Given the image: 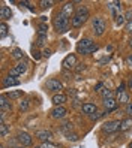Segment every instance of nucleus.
I'll return each instance as SVG.
<instances>
[{
	"instance_id": "1",
	"label": "nucleus",
	"mask_w": 132,
	"mask_h": 148,
	"mask_svg": "<svg viewBox=\"0 0 132 148\" xmlns=\"http://www.w3.org/2000/svg\"><path fill=\"white\" fill-rule=\"evenodd\" d=\"M90 18V11H89V8L87 6H80L78 9L75 11L74 16L71 18V24H72V27L74 29H78V27H81V25Z\"/></svg>"
},
{
	"instance_id": "2",
	"label": "nucleus",
	"mask_w": 132,
	"mask_h": 148,
	"mask_svg": "<svg viewBox=\"0 0 132 148\" xmlns=\"http://www.w3.org/2000/svg\"><path fill=\"white\" fill-rule=\"evenodd\" d=\"M69 27H71V21H69V18L66 15H63L62 12H57L56 16H54V29H56V32L66 33L69 30Z\"/></svg>"
},
{
	"instance_id": "3",
	"label": "nucleus",
	"mask_w": 132,
	"mask_h": 148,
	"mask_svg": "<svg viewBox=\"0 0 132 148\" xmlns=\"http://www.w3.org/2000/svg\"><path fill=\"white\" fill-rule=\"evenodd\" d=\"M92 30L96 36H102L107 30V24H105V20L102 16H93L92 18Z\"/></svg>"
},
{
	"instance_id": "4",
	"label": "nucleus",
	"mask_w": 132,
	"mask_h": 148,
	"mask_svg": "<svg viewBox=\"0 0 132 148\" xmlns=\"http://www.w3.org/2000/svg\"><path fill=\"white\" fill-rule=\"evenodd\" d=\"M120 124H122V120H111V121L104 123L101 130H102V133H116L117 130H120Z\"/></svg>"
},
{
	"instance_id": "5",
	"label": "nucleus",
	"mask_w": 132,
	"mask_h": 148,
	"mask_svg": "<svg viewBox=\"0 0 132 148\" xmlns=\"http://www.w3.org/2000/svg\"><path fill=\"white\" fill-rule=\"evenodd\" d=\"M45 87H47L48 91L57 94V93H62V90H63V82H62L60 79H57V78H51V79L47 81Z\"/></svg>"
},
{
	"instance_id": "6",
	"label": "nucleus",
	"mask_w": 132,
	"mask_h": 148,
	"mask_svg": "<svg viewBox=\"0 0 132 148\" xmlns=\"http://www.w3.org/2000/svg\"><path fill=\"white\" fill-rule=\"evenodd\" d=\"M27 66H29V63L26 62V60H21V62H18L12 69H9V76L17 78V76L23 75L26 71H27Z\"/></svg>"
},
{
	"instance_id": "7",
	"label": "nucleus",
	"mask_w": 132,
	"mask_h": 148,
	"mask_svg": "<svg viewBox=\"0 0 132 148\" xmlns=\"http://www.w3.org/2000/svg\"><path fill=\"white\" fill-rule=\"evenodd\" d=\"M78 64V60H77V54H68L63 62H62V66H63V71H71V69H75Z\"/></svg>"
},
{
	"instance_id": "8",
	"label": "nucleus",
	"mask_w": 132,
	"mask_h": 148,
	"mask_svg": "<svg viewBox=\"0 0 132 148\" xmlns=\"http://www.w3.org/2000/svg\"><path fill=\"white\" fill-rule=\"evenodd\" d=\"M51 118L53 120H63L68 115V109L65 106H54L51 109Z\"/></svg>"
},
{
	"instance_id": "9",
	"label": "nucleus",
	"mask_w": 132,
	"mask_h": 148,
	"mask_svg": "<svg viewBox=\"0 0 132 148\" xmlns=\"http://www.w3.org/2000/svg\"><path fill=\"white\" fill-rule=\"evenodd\" d=\"M35 138H36L38 141H41V142H51L53 141V133L50 132V130H47V129H41V130H38V132L35 133Z\"/></svg>"
},
{
	"instance_id": "10",
	"label": "nucleus",
	"mask_w": 132,
	"mask_h": 148,
	"mask_svg": "<svg viewBox=\"0 0 132 148\" xmlns=\"http://www.w3.org/2000/svg\"><path fill=\"white\" fill-rule=\"evenodd\" d=\"M17 141H18V144L23 145V147H30L33 144V138L27 132H18V135H17Z\"/></svg>"
},
{
	"instance_id": "11",
	"label": "nucleus",
	"mask_w": 132,
	"mask_h": 148,
	"mask_svg": "<svg viewBox=\"0 0 132 148\" xmlns=\"http://www.w3.org/2000/svg\"><path fill=\"white\" fill-rule=\"evenodd\" d=\"M12 111V102L6 94L0 96V112H11Z\"/></svg>"
},
{
	"instance_id": "12",
	"label": "nucleus",
	"mask_w": 132,
	"mask_h": 148,
	"mask_svg": "<svg viewBox=\"0 0 132 148\" xmlns=\"http://www.w3.org/2000/svg\"><path fill=\"white\" fill-rule=\"evenodd\" d=\"M93 43H95V42H93L90 38H83L80 42L77 43V53H78V54H83L87 48L93 45Z\"/></svg>"
},
{
	"instance_id": "13",
	"label": "nucleus",
	"mask_w": 132,
	"mask_h": 148,
	"mask_svg": "<svg viewBox=\"0 0 132 148\" xmlns=\"http://www.w3.org/2000/svg\"><path fill=\"white\" fill-rule=\"evenodd\" d=\"M74 2H66V3H63V6H62V9H60V12L63 14V15H66L68 18H72L74 16V14H75V8H74Z\"/></svg>"
},
{
	"instance_id": "14",
	"label": "nucleus",
	"mask_w": 132,
	"mask_h": 148,
	"mask_svg": "<svg viewBox=\"0 0 132 148\" xmlns=\"http://www.w3.org/2000/svg\"><path fill=\"white\" fill-rule=\"evenodd\" d=\"M107 5H108V9L113 15V18L116 20L120 15V11H122V2H108Z\"/></svg>"
},
{
	"instance_id": "15",
	"label": "nucleus",
	"mask_w": 132,
	"mask_h": 148,
	"mask_svg": "<svg viewBox=\"0 0 132 148\" xmlns=\"http://www.w3.org/2000/svg\"><path fill=\"white\" fill-rule=\"evenodd\" d=\"M51 100H53V105L54 106H63L68 100V96L65 93H57V94H53Z\"/></svg>"
},
{
	"instance_id": "16",
	"label": "nucleus",
	"mask_w": 132,
	"mask_h": 148,
	"mask_svg": "<svg viewBox=\"0 0 132 148\" xmlns=\"http://www.w3.org/2000/svg\"><path fill=\"white\" fill-rule=\"evenodd\" d=\"M117 106H119V102H117L116 97L104 100V108H105V112H107V114H110V112H113V111H116Z\"/></svg>"
},
{
	"instance_id": "17",
	"label": "nucleus",
	"mask_w": 132,
	"mask_h": 148,
	"mask_svg": "<svg viewBox=\"0 0 132 148\" xmlns=\"http://www.w3.org/2000/svg\"><path fill=\"white\" fill-rule=\"evenodd\" d=\"M81 111L86 115H92V114H95V112H98V106H96L95 103L87 102V103H83L81 105Z\"/></svg>"
},
{
	"instance_id": "18",
	"label": "nucleus",
	"mask_w": 132,
	"mask_h": 148,
	"mask_svg": "<svg viewBox=\"0 0 132 148\" xmlns=\"http://www.w3.org/2000/svg\"><path fill=\"white\" fill-rule=\"evenodd\" d=\"M0 18H2V21H8V20H11L12 18V11H11V8H8L6 5H2L0 6Z\"/></svg>"
},
{
	"instance_id": "19",
	"label": "nucleus",
	"mask_w": 132,
	"mask_h": 148,
	"mask_svg": "<svg viewBox=\"0 0 132 148\" xmlns=\"http://www.w3.org/2000/svg\"><path fill=\"white\" fill-rule=\"evenodd\" d=\"M17 85H20V81L18 79H15L14 76H5L3 78V82H2V87L3 88H9V87H17Z\"/></svg>"
},
{
	"instance_id": "20",
	"label": "nucleus",
	"mask_w": 132,
	"mask_h": 148,
	"mask_svg": "<svg viewBox=\"0 0 132 148\" xmlns=\"http://www.w3.org/2000/svg\"><path fill=\"white\" fill-rule=\"evenodd\" d=\"M11 57L17 60V62H21V60H24V51L21 48H14L11 51Z\"/></svg>"
},
{
	"instance_id": "21",
	"label": "nucleus",
	"mask_w": 132,
	"mask_h": 148,
	"mask_svg": "<svg viewBox=\"0 0 132 148\" xmlns=\"http://www.w3.org/2000/svg\"><path fill=\"white\" fill-rule=\"evenodd\" d=\"M60 130H62V133H65V136H66L68 133L74 132V124L71 123V121H65V123L60 126Z\"/></svg>"
},
{
	"instance_id": "22",
	"label": "nucleus",
	"mask_w": 132,
	"mask_h": 148,
	"mask_svg": "<svg viewBox=\"0 0 132 148\" xmlns=\"http://www.w3.org/2000/svg\"><path fill=\"white\" fill-rule=\"evenodd\" d=\"M6 96L9 97L11 100H17V99H20L24 96V91L23 90H11L9 93H6Z\"/></svg>"
},
{
	"instance_id": "23",
	"label": "nucleus",
	"mask_w": 132,
	"mask_h": 148,
	"mask_svg": "<svg viewBox=\"0 0 132 148\" xmlns=\"http://www.w3.org/2000/svg\"><path fill=\"white\" fill-rule=\"evenodd\" d=\"M129 129H132V118L131 117L122 120V124H120V130H122V132H126V130H129Z\"/></svg>"
},
{
	"instance_id": "24",
	"label": "nucleus",
	"mask_w": 132,
	"mask_h": 148,
	"mask_svg": "<svg viewBox=\"0 0 132 148\" xmlns=\"http://www.w3.org/2000/svg\"><path fill=\"white\" fill-rule=\"evenodd\" d=\"M117 102H119V105H128L129 103V94L125 91V93H122V94H117Z\"/></svg>"
},
{
	"instance_id": "25",
	"label": "nucleus",
	"mask_w": 132,
	"mask_h": 148,
	"mask_svg": "<svg viewBox=\"0 0 132 148\" xmlns=\"http://www.w3.org/2000/svg\"><path fill=\"white\" fill-rule=\"evenodd\" d=\"M47 40H48V34H38L36 45L38 47H45L47 45Z\"/></svg>"
},
{
	"instance_id": "26",
	"label": "nucleus",
	"mask_w": 132,
	"mask_h": 148,
	"mask_svg": "<svg viewBox=\"0 0 132 148\" xmlns=\"http://www.w3.org/2000/svg\"><path fill=\"white\" fill-rule=\"evenodd\" d=\"M8 33H9V25L2 21V24H0V38H2V39L6 38V36H8Z\"/></svg>"
},
{
	"instance_id": "27",
	"label": "nucleus",
	"mask_w": 132,
	"mask_h": 148,
	"mask_svg": "<svg viewBox=\"0 0 132 148\" xmlns=\"http://www.w3.org/2000/svg\"><path fill=\"white\" fill-rule=\"evenodd\" d=\"M98 49H99V45H98V43H93V45H92V47H89V48H87V49L84 51V53H83L81 56H90V54L96 53V51H98Z\"/></svg>"
},
{
	"instance_id": "28",
	"label": "nucleus",
	"mask_w": 132,
	"mask_h": 148,
	"mask_svg": "<svg viewBox=\"0 0 132 148\" xmlns=\"http://www.w3.org/2000/svg\"><path fill=\"white\" fill-rule=\"evenodd\" d=\"M101 96H102L104 100H107V99H113V97H114V93H113L110 88H104V90L101 91Z\"/></svg>"
},
{
	"instance_id": "29",
	"label": "nucleus",
	"mask_w": 132,
	"mask_h": 148,
	"mask_svg": "<svg viewBox=\"0 0 132 148\" xmlns=\"http://www.w3.org/2000/svg\"><path fill=\"white\" fill-rule=\"evenodd\" d=\"M9 132H11L9 127H8L5 123H0V136H2V138H6Z\"/></svg>"
},
{
	"instance_id": "30",
	"label": "nucleus",
	"mask_w": 132,
	"mask_h": 148,
	"mask_svg": "<svg viewBox=\"0 0 132 148\" xmlns=\"http://www.w3.org/2000/svg\"><path fill=\"white\" fill-rule=\"evenodd\" d=\"M38 34H48V24L47 23H41L38 25Z\"/></svg>"
},
{
	"instance_id": "31",
	"label": "nucleus",
	"mask_w": 132,
	"mask_h": 148,
	"mask_svg": "<svg viewBox=\"0 0 132 148\" xmlns=\"http://www.w3.org/2000/svg\"><path fill=\"white\" fill-rule=\"evenodd\" d=\"M53 5H54L53 0H41V2H39V8H41V9H48V8H51Z\"/></svg>"
},
{
	"instance_id": "32",
	"label": "nucleus",
	"mask_w": 132,
	"mask_h": 148,
	"mask_svg": "<svg viewBox=\"0 0 132 148\" xmlns=\"http://www.w3.org/2000/svg\"><path fill=\"white\" fill-rule=\"evenodd\" d=\"M29 106H30V100H29V99H24V100L20 102V106H18V108H20V111L23 112V111H27Z\"/></svg>"
},
{
	"instance_id": "33",
	"label": "nucleus",
	"mask_w": 132,
	"mask_h": 148,
	"mask_svg": "<svg viewBox=\"0 0 132 148\" xmlns=\"http://www.w3.org/2000/svg\"><path fill=\"white\" fill-rule=\"evenodd\" d=\"M105 114H107L105 111H104V112H99V111H98V112H95V114L89 115V118H90V121H96V120H99L101 117H104Z\"/></svg>"
},
{
	"instance_id": "34",
	"label": "nucleus",
	"mask_w": 132,
	"mask_h": 148,
	"mask_svg": "<svg viewBox=\"0 0 132 148\" xmlns=\"http://www.w3.org/2000/svg\"><path fill=\"white\" fill-rule=\"evenodd\" d=\"M35 148H60L59 145L53 144V142H42L39 147H35Z\"/></svg>"
},
{
	"instance_id": "35",
	"label": "nucleus",
	"mask_w": 132,
	"mask_h": 148,
	"mask_svg": "<svg viewBox=\"0 0 132 148\" xmlns=\"http://www.w3.org/2000/svg\"><path fill=\"white\" fill-rule=\"evenodd\" d=\"M66 139H68V141H71V142H77L78 139H80V136H78L77 133H74V132H71V133L66 135Z\"/></svg>"
},
{
	"instance_id": "36",
	"label": "nucleus",
	"mask_w": 132,
	"mask_h": 148,
	"mask_svg": "<svg viewBox=\"0 0 132 148\" xmlns=\"http://www.w3.org/2000/svg\"><path fill=\"white\" fill-rule=\"evenodd\" d=\"M32 57H33V58H35V60H36V62H38V60H41V58H42V53H39L38 49L32 48Z\"/></svg>"
},
{
	"instance_id": "37",
	"label": "nucleus",
	"mask_w": 132,
	"mask_h": 148,
	"mask_svg": "<svg viewBox=\"0 0 132 148\" xmlns=\"http://www.w3.org/2000/svg\"><path fill=\"white\" fill-rule=\"evenodd\" d=\"M75 71H77L78 73H81V72L87 71V64H84V63H78L77 67H75Z\"/></svg>"
},
{
	"instance_id": "38",
	"label": "nucleus",
	"mask_w": 132,
	"mask_h": 148,
	"mask_svg": "<svg viewBox=\"0 0 132 148\" xmlns=\"http://www.w3.org/2000/svg\"><path fill=\"white\" fill-rule=\"evenodd\" d=\"M125 91H126V84L122 81L119 84V87H117V94H122V93H125Z\"/></svg>"
},
{
	"instance_id": "39",
	"label": "nucleus",
	"mask_w": 132,
	"mask_h": 148,
	"mask_svg": "<svg viewBox=\"0 0 132 148\" xmlns=\"http://www.w3.org/2000/svg\"><path fill=\"white\" fill-rule=\"evenodd\" d=\"M125 114H128L129 117H132V102H129L128 105H125Z\"/></svg>"
},
{
	"instance_id": "40",
	"label": "nucleus",
	"mask_w": 132,
	"mask_h": 148,
	"mask_svg": "<svg viewBox=\"0 0 132 148\" xmlns=\"http://www.w3.org/2000/svg\"><path fill=\"white\" fill-rule=\"evenodd\" d=\"M125 23H126L125 15H122V14H120V15L117 16V18H116V24H117V25H122V24H125Z\"/></svg>"
},
{
	"instance_id": "41",
	"label": "nucleus",
	"mask_w": 132,
	"mask_h": 148,
	"mask_svg": "<svg viewBox=\"0 0 132 148\" xmlns=\"http://www.w3.org/2000/svg\"><path fill=\"white\" fill-rule=\"evenodd\" d=\"M125 20H126V23H132V11L131 9H128L125 12Z\"/></svg>"
},
{
	"instance_id": "42",
	"label": "nucleus",
	"mask_w": 132,
	"mask_h": 148,
	"mask_svg": "<svg viewBox=\"0 0 132 148\" xmlns=\"http://www.w3.org/2000/svg\"><path fill=\"white\" fill-rule=\"evenodd\" d=\"M62 75H63V76H65V79H68V81H72V79H74V75H72V73H69L68 71H63V72H62Z\"/></svg>"
},
{
	"instance_id": "43",
	"label": "nucleus",
	"mask_w": 132,
	"mask_h": 148,
	"mask_svg": "<svg viewBox=\"0 0 132 148\" xmlns=\"http://www.w3.org/2000/svg\"><path fill=\"white\" fill-rule=\"evenodd\" d=\"M51 54H53V51H51V49H47V48H45V49L42 51V57H45V58H48Z\"/></svg>"
},
{
	"instance_id": "44",
	"label": "nucleus",
	"mask_w": 132,
	"mask_h": 148,
	"mask_svg": "<svg viewBox=\"0 0 132 148\" xmlns=\"http://www.w3.org/2000/svg\"><path fill=\"white\" fill-rule=\"evenodd\" d=\"M125 30H126L129 34H132V23H126V24H125Z\"/></svg>"
},
{
	"instance_id": "45",
	"label": "nucleus",
	"mask_w": 132,
	"mask_h": 148,
	"mask_svg": "<svg viewBox=\"0 0 132 148\" xmlns=\"http://www.w3.org/2000/svg\"><path fill=\"white\" fill-rule=\"evenodd\" d=\"M102 87H104V82H98V84H96V87H95V90H96V91H102V90H101Z\"/></svg>"
},
{
	"instance_id": "46",
	"label": "nucleus",
	"mask_w": 132,
	"mask_h": 148,
	"mask_svg": "<svg viewBox=\"0 0 132 148\" xmlns=\"http://www.w3.org/2000/svg\"><path fill=\"white\" fill-rule=\"evenodd\" d=\"M110 58H111L110 56H108V57H104V58L101 60V62H99V63H101V64H104V63H108V62H110Z\"/></svg>"
},
{
	"instance_id": "47",
	"label": "nucleus",
	"mask_w": 132,
	"mask_h": 148,
	"mask_svg": "<svg viewBox=\"0 0 132 148\" xmlns=\"http://www.w3.org/2000/svg\"><path fill=\"white\" fill-rule=\"evenodd\" d=\"M126 63H128L129 66H132V54H129V56L126 57Z\"/></svg>"
},
{
	"instance_id": "48",
	"label": "nucleus",
	"mask_w": 132,
	"mask_h": 148,
	"mask_svg": "<svg viewBox=\"0 0 132 148\" xmlns=\"http://www.w3.org/2000/svg\"><path fill=\"white\" fill-rule=\"evenodd\" d=\"M72 106H74V108H78V106H80V105H78V100H77V99L72 100Z\"/></svg>"
},
{
	"instance_id": "49",
	"label": "nucleus",
	"mask_w": 132,
	"mask_h": 148,
	"mask_svg": "<svg viewBox=\"0 0 132 148\" xmlns=\"http://www.w3.org/2000/svg\"><path fill=\"white\" fill-rule=\"evenodd\" d=\"M68 93L71 94V96H77V91H75V88H71V90H69Z\"/></svg>"
},
{
	"instance_id": "50",
	"label": "nucleus",
	"mask_w": 132,
	"mask_h": 148,
	"mask_svg": "<svg viewBox=\"0 0 132 148\" xmlns=\"http://www.w3.org/2000/svg\"><path fill=\"white\" fill-rule=\"evenodd\" d=\"M129 48L132 49V38H131V40H129Z\"/></svg>"
},
{
	"instance_id": "51",
	"label": "nucleus",
	"mask_w": 132,
	"mask_h": 148,
	"mask_svg": "<svg viewBox=\"0 0 132 148\" xmlns=\"http://www.w3.org/2000/svg\"><path fill=\"white\" fill-rule=\"evenodd\" d=\"M128 148H132V141H131V142L128 144Z\"/></svg>"
},
{
	"instance_id": "52",
	"label": "nucleus",
	"mask_w": 132,
	"mask_h": 148,
	"mask_svg": "<svg viewBox=\"0 0 132 148\" xmlns=\"http://www.w3.org/2000/svg\"><path fill=\"white\" fill-rule=\"evenodd\" d=\"M2 148H5V147H2Z\"/></svg>"
}]
</instances>
